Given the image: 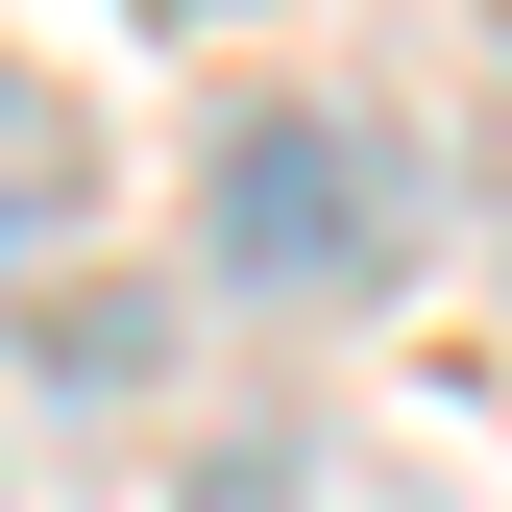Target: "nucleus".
Here are the masks:
<instances>
[{"label":"nucleus","instance_id":"1","mask_svg":"<svg viewBox=\"0 0 512 512\" xmlns=\"http://www.w3.org/2000/svg\"><path fill=\"white\" fill-rule=\"evenodd\" d=\"M196 244H220L244 293H366V269L415 244V171H391V122H342V98H269V122L220 147Z\"/></svg>","mask_w":512,"mask_h":512},{"label":"nucleus","instance_id":"3","mask_svg":"<svg viewBox=\"0 0 512 512\" xmlns=\"http://www.w3.org/2000/svg\"><path fill=\"white\" fill-rule=\"evenodd\" d=\"M171 25H220V0H171Z\"/></svg>","mask_w":512,"mask_h":512},{"label":"nucleus","instance_id":"2","mask_svg":"<svg viewBox=\"0 0 512 512\" xmlns=\"http://www.w3.org/2000/svg\"><path fill=\"white\" fill-rule=\"evenodd\" d=\"M49 196H74V122L49 74H0V269H49Z\"/></svg>","mask_w":512,"mask_h":512}]
</instances>
